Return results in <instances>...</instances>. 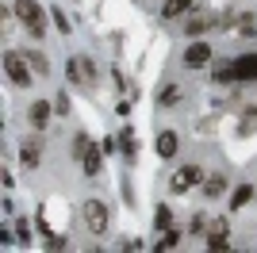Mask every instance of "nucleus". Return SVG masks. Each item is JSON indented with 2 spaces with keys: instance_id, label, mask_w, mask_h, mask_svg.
<instances>
[{
  "instance_id": "obj_16",
  "label": "nucleus",
  "mask_w": 257,
  "mask_h": 253,
  "mask_svg": "<svg viewBox=\"0 0 257 253\" xmlns=\"http://www.w3.org/2000/svg\"><path fill=\"white\" fill-rule=\"evenodd\" d=\"M20 158L27 161V165H35V161H39V150H35V146H23V154H20Z\"/></svg>"
},
{
  "instance_id": "obj_4",
  "label": "nucleus",
  "mask_w": 257,
  "mask_h": 253,
  "mask_svg": "<svg viewBox=\"0 0 257 253\" xmlns=\"http://www.w3.org/2000/svg\"><path fill=\"white\" fill-rule=\"evenodd\" d=\"M85 226H88L92 234H104V230H107V207H104L100 200H88V203H85Z\"/></svg>"
},
{
  "instance_id": "obj_18",
  "label": "nucleus",
  "mask_w": 257,
  "mask_h": 253,
  "mask_svg": "<svg viewBox=\"0 0 257 253\" xmlns=\"http://www.w3.org/2000/svg\"><path fill=\"white\" fill-rule=\"evenodd\" d=\"M169 222H173V215H169V207H161V211H158V226H169Z\"/></svg>"
},
{
  "instance_id": "obj_15",
  "label": "nucleus",
  "mask_w": 257,
  "mask_h": 253,
  "mask_svg": "<svg viewBox=\"0 0 257 253\" xmlns=\"http://www.w3.org/2000/svg\"><path fill=\"white\" fill-rule=\"evenodd\" d=\"M177 242H181V234H177V230H169V234H165V238L158 242V249H173Z\"/></svg>"
},
{
  "instance_id": "obj_3",
  "label": "nucleus",
  "mask_w": 257,
  "mask_h": 253,
  "mask_svg": "<svg viewBox=\"0 0 257 253\" xmlns=\"http://www.w3.org/2000/svg\"><path fill=\"white\" fill-rule=\"evenodd\" d=\"M219 81H257V54H253V58L234 62L230 69H223V73H219Z\"/></svg>"
},
{
  "instance_id": "obj_11",
  "label": "nucleus",
  "mask_w": 257,
  "mask_h": 253,
  "mask_svg": "<svg viewBox=\"0 0 257 253\" xmlns=\"http://www.w3.org/2000/svg\"><path fill=\"white\" fill-rule=\"evenodd\" d=\"M188 4H192V0H165V8H161V16H165V20H177V16H181V12L188 8Z\"/></svg>"
},
{
  "instance_id": "obj_20",
  "label": "nucleus",
  "mask_w": 257,
  "mask_h": 253,
  "mask_svg": "<svg viewBox=\"0 0 257 253\" xmlns=\"http://www.w3.org/2000/svg\"><path fill=\"white\" fill-rule=\"evenodd\" d=\"M31 62H35V69H39V73H46V58H43V54H31Z\"/></svg>"
},
{
  "instance_id": "obj_10",
  "label": "nucleus",
  "mask_w": 257,
  "mask_h": 253,
  "mask_svg": "<svg viewBox=\"0 0 257 253\" xmlns=\"http://www.w3.org/2000/svg\"><path fill=\"white\" fill-rule=\"evenodd\" d=\"M81 165H85V173H92V177H96V173H100V154L88 146L85 154H81Z\"/></svg>"
},
{
  "instance_id": "obj_8",
  "label": "nucleus",
  "mask_w": 257,
  "mask_h": 253,
  "mask_svg": "<svg viewBox=\"0 0 257 253\" xmlns=\"http://www.w3.org/2000/svg\"><path fill=\"white\" fill-rule=\"evenodd\" d=\"M158 154L161 158H173V154H177V135H173V131H161L158 135Z\"/></svg>"
},
{
  "instance_id": "obj_19",
  "label": "nucleus",
  "mask_w": 257,
  "mask_h": 253,
  "mask_svg": "<svg viewBox=\"0 0 257 253\" xmlns=\"http://www.w3.org/2000/svg\"><path fill=\"white\" fill-rule=\"evenodd\" d=\"M54 23H58V31H69V23H65V16L58 8H54Z\"/></svg>"
},
{
  "instance_id": "obj_1",
  "label": "nucleus",
  "mask_w": 257,
  "mask_h": 253,
  "mask_svg": "<svg viewBox=\"0 0 257 253\" xmlns=\"http://www.w3.org/2000/svg\"><path fill=\"white\" fill-rule=\"evenodd\" d=\"M16 16H20V20L27 23L35 35H43V31H46V16H43V8H39L35 0H16Z\"/></svg>"
},
{
  "instance_id": "obj_6",
  "label": "nucleus",
  "mask_w": 257,
  "mask_h": 253,
  "mask_svg": "<svg viewBox=\"0 0 257 253\" xmlns=\"http://www.w3.org/2000/svg\"><path fill=\"white\" fill-rule=\"evenodd\" d=\"M200 177H204V173H200V169H196V165H184L181 173L173 177V188H177V192H188V188H192V184H200Z\"/></svg>"
},
{
  "instance_id": "obj_13",
  "label": "nucleus",
  "mask_w": 257,
  "mask_h": 253,
  "mask_svg": "<svg viewBox=\"0 0 257 253\" xmlns=\"http://www.w3.org/2000/svg\"><path fill=\"white\" fill-rule=\"evenodd\" d=\"M204 192H207V196H223V192H226V180H223V177L204 180Z\"/></svg>"
},
{
  "instance_id": "obj_5",
  "label": "nucleus",
  "mask_w": 257,
  "mask_h": 253,
  "mask_svg": "<svg viewBox=\"0 0 257 253\" xmlns=\"http://www.w3.org/2000/svg\"><path fill=\"white\" fill-rule=\"evenodd\" d=\"M96 77V65L85 62V58H69V81L81 84V88H88V81Z\"/></svg>"
},
{
  "instance_id": "obj_9",
  "label": "nucleus",
  "mask_w": 257,
  "mask_h": 253,
  "mask_svg": "<svg viewBox=\"0 0 257 253\" xmlns=\"http://www.w3.org/2000/svg\"><path fill=\"white\" fill-rule=\"evenodd\" d=\"M31 123L35 126H46V123H50V104H46V100H39V104L31 107Z\"/></svg>"
},
{
  "instance_id": "obj_17",
  "label": "nucleus",
  "mask_w": 257,
  "mask_h": 253,
  "mask_svg": "<svg viewBox=\"0 0 257 253\" xmlns=\"http://www.w3.org/2000/svg\"><path fill=\"white\" fill-rule=\"evenodd\" d=\"M177 96H181L177 88H165V92H161V104H177Z\"/></svg>"
},
{
  "instance_id": "obj_14",
  "label": "nucleus",
  "mask_w": 257,
  "mask_h": 253,
  "mask_svg": "<svg viewBox=\"0 0 257 253\" xmlns=\"http://www.w3.org/2000/svg\"><path fill=\"white\" fill-rule=\"evenodd\" d=\"M184 31L196 39V35H204V31H207V20H192V23H184Z\"/></svg>"
},
{
  "instance_id": "obj_12",
  "label": "nucleus",
  "mask_w": 257,
  "mask_h": 253,
  "mask_svg": "<svg viewBox=\"0 0 257 253\" xmlns=\"http://www.w3.org/2000/svg\"><path fill=\"white\" fill-rule=\"evenodd\" d=\"M249 196H253V188H249V184H242V188H234V196H230V207H242V203H249Z\"/></svg>"
},
{
  "instance_id": "obj_2",
  "label": "nucleus",
  "mask_w": 257,
  "mask_h": 253,
  "mask_svg": "<svg viewBox=\"0 0 257 253\" xmlns=\"http://www.w3.org/2000/svg\"><path fill=\"white\" fill-rule=\"evenodd\" d=\"M4 73H8L12 84H31V69H27L23 54H4Z\"/></svg>"
},
{
  "instance_id": "obj_7",
  "label": "nucleus",
  "mask_w": 257,
  "mask_h": 253,
  "mask_svg": "<svg viewBox=\"0 0 257 253\" xmlns=\"http://www.w3.org/2000/svg\"><path fill=\"white\" fill-rule=\"evenodd\" d=\"M184 62H188V65H204V62H211V46H207V42H192V46L184 50Z\"/></svg>"
}]
</instances>
